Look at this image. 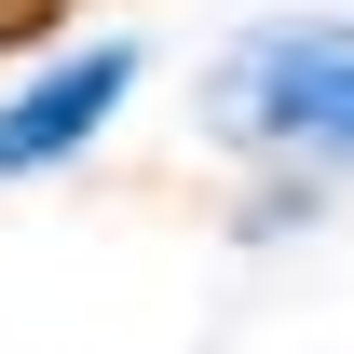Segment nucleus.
I'll return each mask as SVG.
<instances>
[{"mask_svg": "<svg viewBox=\"0 0 354 354\" xmlns=\"http://www.w3.org/2000/svg\"><path fill=\"white\" fill-rule=\"evenodd\" d=\"M205 123L245 136V150L354 164V14H313V28H259V41H232V68L205 82Z\"/></svg>", "mask_w": 354, "mask_h": 354, "instance_id": "obj_1", "label": "nucleus"}, {"mask_svg": "<svg viewBox=\"0 0 354 354\" xmlns=\"http://www.w3.org/2000/svg\"><path fill=\"white\" fill-rule=\"evenodd\" d=\"M14 14H41V0H0V28H14Z\"/></svg>", "mask_w": 354, "mask_h": 354, "instance_id": "obj_3", "label": "nucleus"}, {"mask_svg": "<svg viewBox=\"0 0 354 354\" xmlns=\"http://www.w3.org/2000/svg\"><path fill=\"white\" fill-rule=\"evenodd\" d=\"M123 95H136V41H95V55H68V68H41L28 95H0V177L68 164V150H82Z\"/></svg>", "mask_w": 354, "mask_h": 354, "instance_id": "obj_2", "label": "nucleus"}]
</instances>
